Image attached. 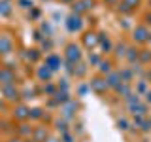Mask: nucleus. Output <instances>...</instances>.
Segmentation results:
<instances>
[{
    "label": "nucleus",
    "mask_w": 151,
    "mask_h": 142,
    "mask_svg": "<svg viewBox=\"0 0 151 142\" xmlns=\"http://www.w3.org/2000/svg\"><path fill=\"white\" fill-rule=\"evenodd\" d=\"M13 82H15V74H13L9 68H0V83L13 85Z\"/></svg>",
    "instance_id": "f257e3e1"
},
{
    "label": "nucleus",
    "mask_w": 151,
    "mask_h": 142,
    "mask_svg": "<svg viewBox=\"0 0 151 142\" xmlns=\"http://www.w3.org/2000/svg\"><path fill=\"white\" fill-rule=\"evenodd\" d=\"M0 13H9V8H8V4H6V2L0 4Z\"/></svg>",
    "instance_id": "423d86ee"
},
{
    "label": "nucleus",
    "mask_w": 151,
    "mask_h": 142,
    "mask_svg": "<svg viewBox=\"0 0 151 142\" xmlns=\"http://www.w3.org/2000/svg\"><path fill=\"white\" fill-rule=\"evenodd\" d=\"M68 57H70V61L79 59V49L76 46H68Z\"/></svg>",
    "instance_id": "20e7f679"
},
{
    "label": "nucleus",
    "mask_w": 151,
    "mask_h": 142,
    "mask_svg": "<svg viewBox=\"0 0 151 142\" xmlns=\"http://www.w3.org/2000/svg\"><path fill=\"white\" fill-rule=\"evenodd\" d=\"M28 110H27V108H17V117H21V120H25V117H28V116H30V114H27Z\"/></svg>",
    "instance_id": "39448f33"
},
{
    "label": "nucleus",
    "mask_w": 151,
    "mask_h": 142,
    "mask_svg": "<svg viewBox=\"0 0 151 142\" xmlns=\"http://www.w3.org/2000/svg\"><path fill=\"white\" fill-rule=\"evenodd\" d=\"M9 142H21V140H19V138H12V140H9Z\"/></svg>",
    "instance_id": "0eeeda50"
},
{
    "label": "nucleus",
    "mask_w": 151,
    "mask_h": 142,
    "mask_svg": "<svg viewBox=\"0 0 151 142\" xmlns=\"http://www.w3.org/2000/svg\"><path fill=\"white\" fill-rule=\"evenodd\" d=\"M13 47V42L9 36H0V53H9Z\"/></svg>",
    "instance_id": "f03ea898"
},
{
    "label": "nucleus",
    "mask_w": 151,
    "mask_h": 142,
    "mask_svg": "<svg viewBox=\"0 0 151 142\" xmlns=\"http://www.w3.org/2000/svg\"><path fill=\"white\" fill-rule=\"evenodd\" d=\"M2 91H4V95H6L8 101H17V99H19V91L13 87V85H4Z\"/></svg>",
    "instance_id": "7ed1b4c3"
}]
</instances>
